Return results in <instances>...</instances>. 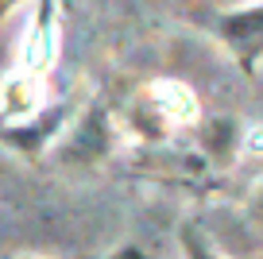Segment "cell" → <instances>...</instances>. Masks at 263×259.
<instances>
[{
	"mask_svg": "<svg viewBox=\"0 0 263 259\" xmlns=\"http://www.w3.org/2000/svg\"><path fill=\"white\" fill-rule=\"evenodd\" d=\"M105 259H147V251H143L140 244H132V240H128V244H116V248L108 251Z\"/></svg>",
	"mask_w": 263,
	"mask_h": 259,
	"instance_id": "cell-6",
	"label": "cell"
},
{
	"mask_svg": "<svg viewBox=\"0 0 263 259\" xmlns=\"http://www.w3.org/2000/svg\"><path fill=\"white\" fill-rule=\"evenodd\" d=\"M213 27H217V39L236 58V66L252 78V73L259 70V62H263V4L221 12Z\"/></svg>",
	"mask_w": 263,
	"mask_h": 259,
	"instance_id": "cell-4",
	"label": "cell"
},
{
	"mask_svg": "<svg viewBox=\"0 0 263 259\" xmlns=\"http://www.w3.org/2000/svg\"><path fill=\"white\" fill-rule=\"evenodd\" d=\"M54 62H58V0H39V8L31 16V27L24 35V47H20L16 73L47 85Z\"/></svg>",
	"mask_w": 263,
	"mask_h": 259,
	"instance_id": "cell-3",
	"label": "cell"
},
{
	"mask_svg": "<svg viewBox=\"0 0 263 259\" xmlns=\"http://www.w3.org/2000/svg\"><path fill=\"white\" fill-rule=\"evenodd\" d=\"M259 205H263V190H259Z\"/></svg>",
	"mask_w": 263,
	"mask_h": 259,
	"instance_id": "cell-8",
	"label": "cell"
},
{
	"mask_svg": "<svg viewBox=\"0 0 263 259\" xmlns=\"http://www.w3.org/2000/svg\"><path fill=\"white\" fill-rule=\"evenodd\" d=\"M70 120H74V105H70V101H54V105L35 108V113L24 116V120L0 124V143L12 147L20 159L39 162L43 155L50 151V143L62 139V132L70 128Z\"/></svg>",
	"mask_w": 263,
	"mask_h": 259,
	"instance_id": "cell-1",
	"label": "cell"
},
{
	"mask_svg": "<svg viewBox=\"0 0 263 259\" xmlns=\"http://www.w3.org/2000/svg\"><path fill=\"white\" fill-rule=\"evenodd\" d=\"M112 128L116 124L101 101H93L85 113H74L70 128L58 139V151H54L58 162H70V166H78V162H101L112 151Z\"/></svg>",
	"mask_w": 263,
	"mask_h": 259,
	"instance_id": "cell-2",
	"label": "cell"
},
{
	"mask_svg": "<svg viewBox=\"0 0 263 259\" xmlns=\"http://www.w3.org/2000/svg\"><path fill=\"white\" fill-rule=\"evenodd\" d=\"M16 4H20V0H0V20L8 16V12H12V8H16Z\"/></svg>",
	"mask_w": 263,
	"mask_h": 259,
	"instance_id": "cell-7",
	"label": "cell"
},
{
	"mask_svg": "<svg viewBox=\"0 0 263 259\" xmlns=\"http://www.w3.org/2000/svg\"><path fill=\"white\" fill-rule=\"evenodd\" d=\"M178 244H182V259H224L221 251L209 244V236L201 232L197 225H186L178 232Z\"/></svg>",
	"mask_w": 263,
	"mask_h": 259,
	"instance_id": "cell-5",
	"label": "cell"
},
{
	"mask_svg": "<svg viewBox=\"0 0 263 259\" xmlns=\"http://www.w3.org/2000/svg\"><path fill=\"white\" fill-rule=\"evenodd\" d=\"M58 4H62V0H58Z\"/></svg>",
	"mask_w": 263,
	"mask_h": 259,
	"instance_id": "cell-9",
	"label": "cell"
}]
</instances>
